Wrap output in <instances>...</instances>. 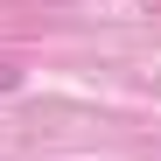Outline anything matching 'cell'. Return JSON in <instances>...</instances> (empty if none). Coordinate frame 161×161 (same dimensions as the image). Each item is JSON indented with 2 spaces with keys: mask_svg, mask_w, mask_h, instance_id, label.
Returning a JSON list of instances; mask_svg holds the SVG:
<instances>
[{
  "mask_svg": "<svg viewBox=\"0 0 161 161\" xmlns=\"http://www.w3.org/2000/svg\"><path fill=\"white\" fill-rule=\"evenodd\" d=\"M0 91H14V70H7V63H0Z\"/></svg>",
  "mask_w": 161,
  "mask_h": 161,
  "instance_id": "cell-1",
  "label": "cell"
}]
</instances>
